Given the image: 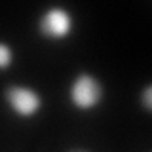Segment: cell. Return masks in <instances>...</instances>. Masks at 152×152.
<instances>
[{"label": "cell", "instance_id": "8992f818", "mask_svg": "<svg viewBox=\"0 0 152 152\" xmlns=\"http://www.w3.org/2000/svg\"><path fill=\"white\" fill-rule=\"evenodd\" d=\"M66 152H91V150H88V148H82V146H74V148H69Z\"/></svg>", "mask_w": 152, "mask_h": 152}, {"label": "cell", "instance_id": "7a4b0ae2", "mask_svg": "<svg viewBox=\"0 0 152 152\" xmlns=\"http://www.w3.org/2000/svg\"><path fill=\"white\" fill-rule=\"evenodd\" d=\"M2 101L12 116L19 120H32L42 114L46 107L44 93L32 84L13 82L8 84L2 91Z\"/></svg>", "mask_w": 152, "mask_h": 152}, {"label": "cell", "instance_id": "5b68a950", "mask_svg": "<svg viewBox=\"0 0 152 152\" xmlns=\"http://www.w3.org/2000/svg\"><path fill=\"white\" fill-rule=\"evenodd\" d=\"M139 104L142 107L145 112L152 110V86L150 84H145L142 89L139 91Z\"/></svg>", "mask_w": 152, "mask_h": 152}, {"label": "cell", "instance_id": "277c9868", "mask_svg": "<svg viewBox=\"0 0 152 152\" xmlns=\"http://www.w3.org/2000/svg\"><path fill=\"white\" fill-rule=\"evenodd\" d=\"M17 61V51L13 48L12 42L0 38V72L4 70H10Z\"/></svg>", "mask_w": 152, "mask_h": 152}, {"label": "cell", "instance_id": "6da1fadb", "mask_svg": "<svg viewBox=\"0 0 152 152\" xmlns=\"http://www.w3.org/2000/svg\"><path fill=\"white\" fill-rule=\"evenodd\" d=\"M66 99L76 112H95L107 99V86L91 70H78L66 86Z\"/></svg>", "mask_w": 152, "mask_h": 152}, {"label": "cell", "instance_id": "3957f363", "mask_svg": "<svg viewBox=\"0 0 152 152\" xmlns=\"http://www.w3.org/2000/svg\"><path fill=\"white\" fill-rule=\"evenodd\" d=\"M78 19L70 8L53 4L40 12L36 19V31L48 42H65L76 32Z\"/></svg>", "mask_w": 152, "mask_h": 152}]
</instances>
